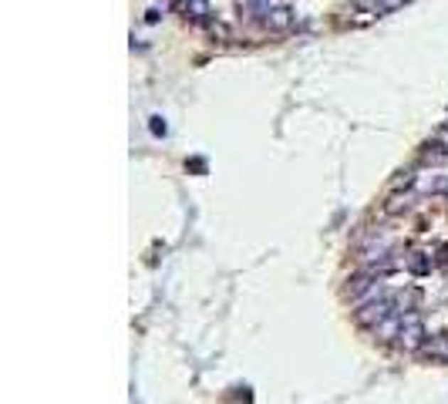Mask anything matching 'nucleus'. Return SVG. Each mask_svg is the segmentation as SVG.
Returning <instances> with one entry per match:
<instances>
[{
	"label": "nucleus",
	"mask_w": 448,
	"mask_h": 404,
	"mask_svg": "<svg viewBox=\"0 0 448 404\" xmlns=\"http://www.w3.org/2000/svg\"><path fill=\"white\" fill-rule=\"evenodd\" d=\"M425 337H428V334H425V324L415 314H411V317H405V324H401L398 347H401V351H422L425 344H428Z\"/></svg>",
	"instance_id": "obj_1"
},
{
	"label": "nucleus",
	"mask_w": 448,
	"mask_h": 404,
	"mask_svg": "<svg viewBox=\"0 0 448 404\" xmlns=\"http://www.w3.org/2000/svg\"><path fill=\"white\" fill-rule=\"evenodd\" d=\"M395 314V303H391V297H378V300L364 303L358 310V324L361 327H378L381 320H388V317Z\"/></svg>",
	"instance_id": "obj_2"
},
{
	"label": "nucleus",
	"mask_w": 448,
	"mask_h": 404,
	"mask_svg": "<svg viewBox=\"0 0 448 404\" xmlns=\"http://www.w3.org/2000/svg\"><path fill=\"white\" fill-rule=\"evenodd\" d=\"M425 357H432V361H448V334H438L432 341L422 347Z\"/></svg>",
	"instance_id": "obj_3"
},
{
	"label": "nucleus",
	"mask_w": 448,
	"mask_h": 404,
	"mask_svg": "<svg viewBox=\"0 0 448 404\" xmlns=\"http://www.w3.org/2000/svg\"><path fill=\"white\" fill-rule=\"evenodd\" d=\"M263 24H267L270 31H287V27L294 24V14L287 11V7H277V11H267Z\"/></svg>",
	"instance_id": "obj_4"
},
{
	"label": "nucleus",
	"mask_w": 448,
	"mask_h": 404,
	"mask_svg": "<svg viewBox=\"0 0 448 404\" xmlns=\"http://www.w3.org/2000/svg\"><path fill=\"white\" fill-rule=\"evenodd\" d=\"M401 324H405V317H401V314H391L388 320H381V324L374 327V334H378L381 341H391V337H398V334H401Z\"/></svg>",
	"instance_id": "obj_5"
},
{
	"label": "nucleus",
	"mask_w": 448,
	"mask_h": 404,
	"mask_svg": "<svg viewBox=\"0 0 448 404\" xmlns=\"http://www.w3.org/2000/svg\"><path fill=\"white\" fill-rule=\"evenodd\" d=\"M182 7H186V17H192V21H209V14H213L209 0H182Z\"/></svg>",
	"instance_id": "obj_6"
},
{
	"label": "nucleus",
	"mask_w": 448,
	"mask_h": 404,
	"mask_svg": "<svg viewBox=\"0 0 448 404\" xmlns=\"http://www.w3.org/2000/svg\"><path fill=\"white\" fill-rule=\"evenodd\" d=\"M408 266L415 270V273H425V270H432V260H428V253H411Z\"/></svg>",
	"instance_id": "obj_7"
},
{
	"label": "nucleus",
	"mask_w": 448,
	"mask_h": 404,
	"mask_svg": "<svg viewBox=\"0 0 448 404\" xmlns=\"http://www.w3.org/2000/svg\"><path fill=\"white\" fill-rule=\"evenodd\" d=\"M435 149H438V155H448V125H445V128H438Z\"/></svg>",
	"instance_id": "obj_8"
}]
</instances>
